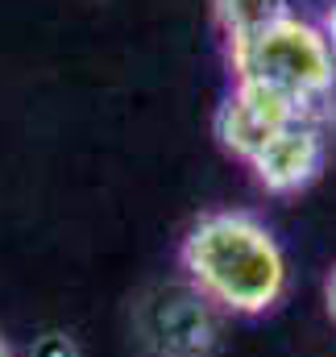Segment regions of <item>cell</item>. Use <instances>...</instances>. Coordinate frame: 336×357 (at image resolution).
<instances>
[{"label": "cell", "instance_id": "cell-1", "mask_svg": "<svg viewBox=\"0 0 336 357\" xmlns=\"http://www.w3.org/2000/svg\"><path fill=\"white\" fill-rule=\"evenodd\" d=\"M183 278L224 316H266L287 299L291 266L278 237L241 208L204 212L183 245Z\"/></svg>", "mask_w": 336, "mask_h": 357}, {"label": "cell", "instance_id": "cell-2", "mask_svg": "<svg viewBox=\"0 0 336 357\" xmlns=\"http://www.w3.org/2000/svg\"><path fill=\"white\" fill-rule=\"evenodd\" d=\"M229 67H233V79L261 84V88L287 96L312 121H324L328 100L336 96V71L328 46H324V33L316 21H303L295 13L250 42H233Z\"/></svg>", "mask_w": 336, "mask_h": 357}, {"label": "cell", "instance_id": "cell-3", "mask_svg": "<svg viewBox=\"0 0 336 357\" xmlns=\"http://www.w3.org/2000/svg\"><path fill=\"white\" fill-rule=\"evenodd\" d=\"M133 328L154 357H212L220 341V312L183 278L154 287L137 303Z\"/></svg>", "mask_w": 336, "mask_h": 357}, {"label": "cell", "instance_id": "cell-4", "mask_svg": "<svg viewBox=\"0 0 336 357\" xmlns=\"http://www.w3.org/2000/svg\"><path fill=\"white\" fill-rule=\"evenodd\" d=\"M299 116H303V112H299L287 96L261 88V84H241V79H233V91H229L224 104L216 108V142H220L233 158L250 162L282 125H291V121H299Z\"/></svg>", "mask_w": 336, "mask_h": 357}, {"label": "cell", "instance_id": "cell-5", "mask_svg": "<svg viewBox=\"0 0 336 357\" xmlns=\"http://www.w3.org/2000/svg\"><path fill=\"white\" fill-rule=\"evenodd\" d=\"M320 167H324V125L312 121V116H299V121L282 125L250 158L257 187H266L270 195L303 191L320 175Z\"/></svg>", "mask_w": 336, "mask_h": 357}, {"label": "cell", "instance_id": "cell-6", "mask_svg": "<svg viewBox=\"0 0 336 357\" xmlns=\"http://www.w3.org/2000/svg\"><path fill=\"white\" fill-rule=\"evenodd\" d=\"M212 13L233 46V42H250L257 33H266L270 25H278L282 17H291V0H212Z\"/></svg>", "mask_w": 336, "mask_h": 357}, {"label": "cell", "instance_id": "cell-7", "mask_svg": "<svg viewBox=\"0 0 336 357\" xmlns=\"http://www.w3.org/2000/svg\"><path fill=\"white\" fill-rule=\"evenodd\" d=\"M25 357H79V345L67 333H42V337L29 341V354Z\"/></svg>", "mask_w": 336, "mask_h": 357}, {"label": "cell", "instance_id": "cell-8", "mask_svg": "<svg viewBox=\"0 0 336 357\" xmlns=\"http://www.w3.org/2000/svg\"><path fill=\"white\" fill-rule=\"evenodd\" d=\"M320 33H324V46H328V59H333V71H336V0L328 4V13L320 21Z\"/></svg>", "mask_w": 336, "mask_h": 357}, {"label": "cell", "instance_id": "cell-9", "mask_svg": "<svg viewBox=\"0 0 336 357\" xmlns=\"http://www.w3.org/2000/svg\"><path fill=\"white\" fill-rule=\"evenodd\" d=\"M324 303H328V312H333V320H336V266H333V274L324 278Z\"/></svg>", "mask_w": 336, "mask_h": 357}, {"label": "cell", "instance_id": "cell-10", "mask_svg": "<svg viewBox=\"0 0 336 357\" xmlns=\"http://www.w3.org/2000/svg\"><path fill=\"white\" fill-rule=\"evenodd\" d=\"M0 357H13V349H8V341L0 337Z\"/></svg>", "mask_w": 336, "mask_h": 357}]
</instances>
